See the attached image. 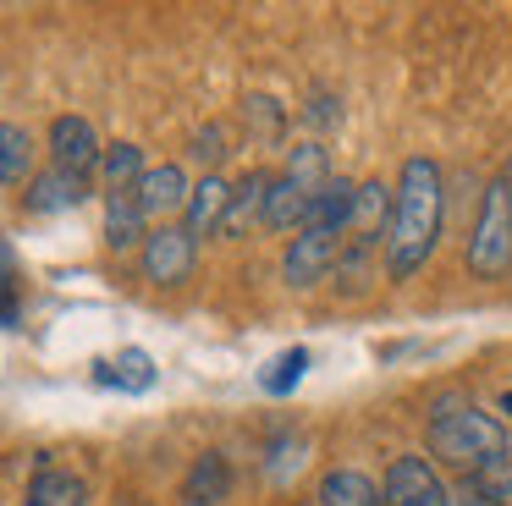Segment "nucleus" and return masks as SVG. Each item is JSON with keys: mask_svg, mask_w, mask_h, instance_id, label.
I'll return each mask as SVG.
<instances>
[{"mask_svg": "<svg viewBox=\"0 0 512 506\" xmlns=\"http://www.w3.org/2000/svg\"><path fill=\"white\" fill-rule=\"evenodd\" d=\"M100 380L122 385V391H149L155 385V358L144 347H127V352H116V363H100Z\"/></svg>", "mask_w": 512, "mask_h": 506, "instance_id": "obj_22", "label": "nucleus"}, {"mask_svg": "<svg viewBox=\"0 0 512 506\" xmlns=\"http://www.w3.org/2000/svg\"><path fill=\"white\" fill-rule=\"evenodd\" d=\"M314 506H386V490L358 468H331L314 490Z\"/></svg>", "mask_w": 512, "mask_h": 506, "instance_id": "obj_13", "label": "nucleus"}, {"mask_svg": "<svg viewBox=\"0 0 512 506\" xmlns=\"http://www.w3.org/2000/svg\"><path fill=\"white\" fill-rule=\"evenodd\" d=\"M507 182H512V165H507Z\"/></svg>", "mask_w": 512, "mask_h": 506, "instance_id": "obj_29", "label": "nucleus"}, {"mask_svg": "<svg viewBox=\"0 0 512 506\" xmlns=\"http://www.w3.org/2000/svg\"><path fill=\"white\" fill-rule=\"evenodd\" d=\"M303 369H309V347H287V352H276V358L265 363V374H259V385H265L270 396H287L292 385L303 380Z\"/></svg>", "mask_w": 512, "mask_h": 506, "instance_id": "obj_25", "label": "nucleus"}, {"mask_svg": "<svg viewBox=\"0 0 512 506\" xmlns=\"http://www.w3.org/2000/svg\"><path fill=\"white\" fill-rule=\"evenodd\" d=\"M468 270L479 281H496V275L512 270V182L507 176H496L479 193V220L468 231Z\"/></svg>", "mask_w": 512, "mask_h": 506, "instance_id": "obj_3", "label": "nucleus"}, {"mask_svg": "<svg viewBox=\"0 0 512 506\" xmlns=\"http://www.w3.org/2000/svg\"><path fill=\"white\" fill-rule=\"evenodd\" d=\"M397 215V193H391L386 182H358V204H353V231L358 242H380V226Z\"/></svg>", "mask_w": 512, "mask_h": 506, "instance_id": "obj_16", "label": "nucleus"}, {"mask_svg": "<svg viewBox=\"0 0 512 506\" xmlns=\"http://www.w3.org/2000/svg\"><path fill=\"white\" fill-rule=\"evenodd\" d=\"M386 506H452V490H446V479L435 473L430 457L402 451L386 468Z\"/></svg>", "mask_w": 512, "mask_h": 506, "instance_id": "obj_6", "label": "nucleus"}, {"mask_svg": "<svg viewBox=\"0 0 512 506\" xmlns=\"http://www.w3.org/2000/svg\"><path fill=\"white\" fill-rule=\"evenodd\" d=\"M149 215H144V198H138V187H116V193H105V248L111 253H133L149 242Z\"/></svg>", "mask_w": 512, "mask_h": 506, "instance_id": "obj_8", "label": "nucleus"}, {"mask_svg": "<svg viewBox=\"0 0 512 506\" xmlns=\"http://www.w3.org/2000/svg\"><path fill=\"white\" fill-rule=\"evenodd\" d=\"M441 215H446L441 165L430 154H408L397 171V215H391V237H386L391 281H413L430 264L435 242H441Z\"/></svg>", "mask_w": 512, "mask_h": 506, "instance_id": "obj_1", "label": "nucleus"}, {"mask_svg": "<svg viewBox=\"0 0 512 506\" xmlns=\"http://www.w3.org/2000/svg\"><path fill=\"white\" fill-rule=\"evenodd\" d=\"M430 451L446 468H457L468 479V473H479V468L512 462V429L501 424V418L479 413L463 396H441L435 413H430Z\"/></svg>", "mask_w": 512, "mask_h": 506, "instance_id": "obj_2", "label": "nucleus"}, {"mask_svg": "<svg viewBox=\"0 0 512 506\" xmlns=\"http://www.w3.org/2000/svg\"><path fill=\"white\" fill-rule=\"evenodd\" d=\"M193 259H199V237H193L188 226H155L149 242L138 248V270H144V281L160 286V292H171V286L188 281Z\"/></svg>", "mask_w": 512, "mask_h": 506, "instance_id": "obj_4", "label": "nucleus"}, {"mask_svg": "<svg viewBox=\"0 0 512 506\" xmlns=\"http://www.w3.org/2000/svg\"><path fill=\"white\" fill-rule=\"evenodd\" d=\"M226 204H232V187L215 171H204V182H193V198H188V209H182V226H188L193 237H215L221 220H226Z\"/></svg>", "mask_w": 512, "mask_h": 506, "instance_id": "obj_12", "label": "nucleus"}, {"mask_svg": "<svg viewBox=\"0 0 512 506\" xmlns=\"http://www.w3.org/2000/svg\"><path fill=\"white\" fill-rule=\"evenodd\" d=\"M83 198H89V176L61 171V165H45V171L28 182L23 204H28V215H61V209H78Z\"/></svg>", "mask_w": 512, "mask_h": 506, "instance_id": "obj_10", "label": "nucleus"}, {"mask_svg": "<svg viewBox=\"0 0 512 506\" xmlns=\"http://www.w3.org/2000/svg\"><path fill=\"white\" fill-rule=\"evenodd\" d=\"M221 143H226V127H204L199 143H193V160H199V165H215V160L226 154Z\"/></svg>", "mask_w": 512, "mask_h": 506, "instance_id": "obj_27", "label": "nucleus"}, {"mask_svg": "<svg viewBox=\"0 0 512 506\" xmlns=\"http://www.w3.org/2000/svg\"><path fill=\"white\" fill-rule=\"evenodd\" d=\"M226 490H232V468H226L221 451H204V457L188 468V479H182V495H188V506H221Z\"/></svg>", "mask_w": 512, "mask_h": 506, "instance_id": "obj_15", "label": "nucleus"}, {"mask_svg": "<svg viewBox=\"0 0 512 506\" xmlns=\"http://www.w3.org/2000/svg\"><path fill=\"white\" fill-rule=\"evenodd\" d=\"M468 506H512V462H496V468H479L468 479H457Z\"/></svg>", "mask_w": 512, "mask_h": 506, "instance_id": "obj_20", "label": "nucleus"}, {"mask_svg": "<svg viewBox=\"0 0 512 506\" xmlns=\"http://www.w3.org/2000/svg\"><path fill=\"white\" fill-rule=\"evenodd\" d=\"M100 176H105V193H116V187H138V182L149 176L144 149H138V143H105Z\"/></svg>", "mask_w": 512, "mask_h": 506, "instance_id": "obj_21", "label": "nucleus"}, {"mask_svg": "<svg viewBox=\"0 0 512 506\" xmlns=\"http://www.w3.org/2000/svg\"><path fill=\"white\" fill-rule=\"evenodd\" d=\"M28 165H34V132L6 121L0 127V176H6V187L28 182Z\"/></svg>", "mask_w": 512, "mask_h": 506, "instance_id": "obj_23", "label": "nucleus"}, {"mask_svg": "<svg viewBox=\"0 0 512 506\" xmlns=\"http://www.w3.org/2000/svg\"><path fill=\"white\" fill-rule=\"evenodd\" d=\"M336 259H342V237L325 226H303L287 242V253H281V275H287L292 292H309V286H320L336 270Z\"/></svg>", "mask_w": 512, "mask_h": 506, "instance_id": "obj_5", "label": "nucleus"}, {"mask_svg": "<svg viewBox=\"0 0 512 506\" xmlns=\"http://www.w3.org/2000/svg\"><path fill=\"white\" fill-rule=\"evenodd\" d=\"M369 259H375V242H347L342 259H336V281H342V297H358L369 281H375V270H369Z\"/></svg>", "mask_w": 512, "mask_h": 506, "instance_id": "obj_24", "label": "nucleus"}, {"mask_svg": "<svg viewBox=\"0 0 512 506\" xmlns=\"http://www.w3.org/2000/svg\"><path fill=\"white\" fill-rule=\"evenodd\" d=\"M309 215H314V198L303 193L292 176H276V182H270V198H265V226L298 237V231L309 226Z\"/></svg>", "mask_w": 512, "mask_h": 506, "instance_id": "obj_14", "label": "nucleus"}, {"mask_svg": "<svg viewBox=\"0 0 512 506\" xmlns=\"http://www.w3.org/2000/svg\"><path fill=\"white\" fill-rule=\"evenodd\" d=\"M501 413H507V418H512V391H507V396H501Z\"/></svg>", "mask_w": 512, "mask_h": 506, "instance_id": "obj_28", "label": "nucleus"}, {"mask_svg": "<svg viewBox=\"0 0 512 506\" xmlns=\"http://www.w3.org/2000/svg\"><path fill=\"white\" fill-rule=\"evenodd\" d=\"M281 176H292V182H298L309 198H320L325 187L336 182V171H331V154H325L320 143H292V149H287V171H281Z\"/></svg>", "mask_w": 512, "mask_h": 506, "instance_id": "obj_17", "label": "nucleus"}, {"mask_svg": "<svg viewBox=\"0 0 512 506\" xmlns=\"http://www.w3.org/2000/svg\"><path fill=\"white\" fill-rule=\"evenodd\" d=\"M100 160H105V149H100V138H94V121L89 116H72V110H67V116L50 121V165L89 176Z\"/></svg>", "mask_w": 512, "mask_h": 506, "instance_id": "obj_7", "label": "nucleus"}, {"mask_svg": "<svg viewBox=\"0 0 512 506\" xmlns=\"http://www.w3.org/2000/svg\"><path fill=\"white\" fill-rule=\"evenodd\" d=\"M89 501V484L78 473H61V468H39L34 484H28V506H83Z\"/></svg>", "mask_w": 512, "mask_h": 506, "instance_id": "obj_19", "label": "nucleus"}, {"mask_svg": "<svg viewBox=\"0 0 512 506\" xmlns=\"http://www.w3.org/2000/svg\"><path fill=\"white\" fill-rule=\"evenodd\" d=\"M353 204H358V182H347V176H336L331 187H325L320 198H314V215L309 226H325V231H353Z\"/></svg>", "mask_w": 512, "mask_h": 506, "instance_id": "obj_18", "label": "nucleus"}, {"mask_svg": "<svg viewBox=\"0 0 512 506\" xmlns=\"http://www.w3.org/2000/svg\"><path fill=\"white\" fill-rule=\"evenodd\" d=\"M138 198H144V215L166 226V215H182V209H188L193 182L177 160H160V165H149V176L138 182Z\"/></svg>", "mask_w": 512, "mask_h": 506, "instance_id": "obj_9", "label": "nucleus"}, {"mask_svg": "<svg viewBox=\"0 0 512 506\" xmlns=\"http://www.w3.org/2000/svg\"><path fill=\"white\" fill-rule=\"evenodd\" d=\"M270 171H248L243 182L232 187V204H226V220H221V237H248L254 226H265V198H270Z\"/></svg>", "mask_w": 512, "mask_h": 506, "instance_id": "obj_11", "label": "nucleus"}, {"mask_svg": "<svg viewBox=\"0 0 512 506\" xmlns=\"http://www.w3.org/2000/svg\"><path fill=\"white\" fill-rule=\"evenodd\" d=\"M248 116H254V127H259V138H265V143L281 138V105H276L270 94H254V99H248Z\"/></svg>", "mask_w": 512, "mask_h": 506, "instance_id": "obj_26", "label": "nucleus"}]
</instances>
